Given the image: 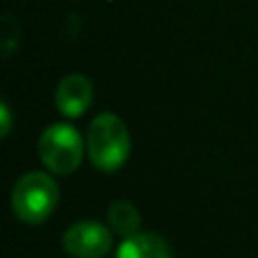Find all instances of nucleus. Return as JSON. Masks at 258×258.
<instances>
[{
  "mask_svg": "<svg viewBox=\"0 0 258 258\" xmlns=\"http://www.w3.org/2000/svg\"><path fill=\"white\" fill-rule=\"evenodd\" d=\"M132 150L127 125L116 113H100L91 120L86 134V154L102 172H116L125 165Z\"/></svg>",
  "mask_w": 258,
  "mask_h": 258,
  "instance_id": "f257e3e1",
  "label": "nucleus"
},
{
  "mask_svg": "<svg viewBox=\"0 0 258 258\" xmlns=\"http://www.w3.org/2000/svg\"><path fill=\"white\" fill-rule=\"evenodd\" d=\"M59 202V186L45 172H27L12 190V211L25 224H41L52 215Z\"/></svg>",
  "mask_w": 258,
  "mask_h": 258,
  "instance_id": "f03ea898",
  "label": "nucleus"
},
{
  "mask_svg": "<svg viewBox=\"0 0 258 258\" xmlns=\"http://www.w3.org/2000/svg\"><path fill=\"white\" fill-rule=\"evenodd\" d=\"M86 143L80 132L66 122H54L41 134L39 156L43 165L54 174H71L80 168Z\"/></svg>",
  "mask_w": 258,
  "mask_h": 258,
  "instance_id": "7ed1b4c3",
  "label": "nucleus"
},
{
  "mask_svg": "<svg viewBox=\"0 0 258 258\" xmlns=\"http://www.w3.org/2000/svg\"><path fill=\"white\" fill-rule=\"evenodd\" d=\"M61 242L71 258H104L113 247V236L104 224L82 220L66 229Z\"/></svg>",
  "mask_w": 258,
  "mask_h": 258,
  "instance_id": "20e7f679",
  "label": "nucleus"
},
{
  "mask_svg": "<svg viewBox=\"0 0 258 258\" xmlns=\"http://www.w3.org/2000/svg\"><path fill=\"white\" fill-rule=\"evenodd\" d=\"M93 102V86L84 75H68L54 91V104L66 118H80Z\"/></svg>",
  "mask_w": 258,
  "mask_h": 258,
  "instance_id": "39448f33",
  "label": "nucleus"
},
{
  "mask_svg": "<svg viewBox=\"0 0 258 258\" xmlns=\"http://www.w3.org/2000/svg\"><path fill=\"white\" fill-rule=\"evenodd\" d=\"M116 258H172V251L161 236L138 231L120 242Z\"/></svg>",
  "mask_w": 258,
  "mask_h": 258,
  "instance_id": "423d86ee",
  "label": "nucleus"
},
{
  "mask_svg": "<svg viewBox=\"0 0 258 258\" xmlns=\"http://www.w3.org/2000/svg\"><path fill=\"white\" fill-rule=\"evenodd\" d=\"M107 218H109V227L116 233H120L122 238L138 233V227H141V213H138V209L132 202H125V200L113 202L109 206Z\"/></svg>",
  "mask_w": 258,
  "mask_h": 258,
  "instance_id": "0eeeda50",
  "label": "nucleus"
},
{
  "mask_svg": "<svg viewBox=\"0 0 258 258\" xmlns=\"http://www.w3.org/2000/svg\"><path fill=\"white\" fill-rule=\"evenodd\" d=\"M0 118H3V136H7L12 129V116H9V107L5 102L0 104Z\"/></svg>",
  "mask_w": 258,
  "mask_h": 258,
  "instance_id": "6e6552de",
  "label": "nucleus"
}]
</instances>
